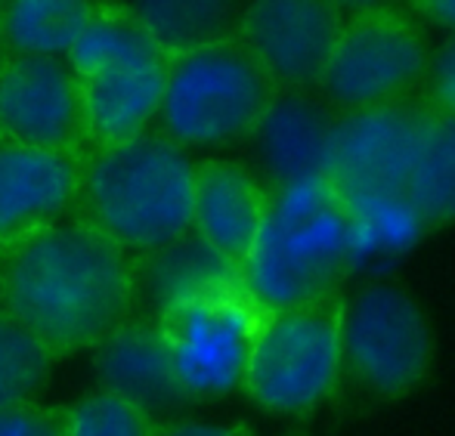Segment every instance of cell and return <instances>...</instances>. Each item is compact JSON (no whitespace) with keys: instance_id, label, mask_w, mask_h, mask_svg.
<instances>
[{"instance_id":"obj_5","label":"cell","mask_w":455,"mask_h":436,"mask_svg":"<svg viewBox=\"0 0 455 436\" xmlns=\"http://www.w3.org/2000/svg\"><path fill=\"white\" fill-rule=\"evenodd\" d=\"M275 87L233 37L171 56L158 133L177 146H214L251 137Z\"/></svg>"},{"instance_id":"obj_16","label":"cell","mask_w":455,"mask_h":436,"mask_svg":"<svg viewBox=\"0 0 455 436\" xmlns=\"http://www.w3.org/2000/svg\"><path fill=\"white\" fill-rule=\"evenodd\" d=\"M335 118L307 90H275L251 139L258 143L267 189H279L300 179L325 177Z\"/></svg>"},{"instance_id":"obj_11","label":"cell","mask_w":455,"mask_h":436,"mask_svg":"<svg viewBox=\"0 0 455 436\" xmlns=\"http://www.w3.org/2000/svg\"><path fill=\"white\" fill-rule=\"evenodd\" d=\"M427 108L431 106L396 99L338 115L325 168V179L335 186L338 195L406 192Z\"/></svg>"},{"instance_id":"obj_9","label":"cell","mask_w":455,"mask_h":436,"mask_svg":"<svg viewBox=\"0 0 455 436\" xmlns=\"http://www.w3.org/2000/svg\"><path fill=\"white\" fill-rule=\"evenodd\" d=\"M341 353L371 393L403 396L431 369L434 335L403 288L375 281L341 304Z\"/></svg>"},{"instance_id":"obj_14","label":"cell","mask_w":455,"mask_h":436,"mask_svg":"<svg viewBox=\"0 0 455 436\" xmlns=\"http://www.w3.org/2000/svg\"><path fill=\"white\" fill-rule=\"evenodd\" d=\"M93 371L100 390L140 406L156 421L174 418L189 400L177 387L158 322L143 313L127 316L93 347Z\"/></svg>"},{"instance_id":"obj_15","label":"cell","mask_w":455,"mask_h":436,"mask_svg":"<svg viewBox=\"0 0 455 436\" xmlns=\"http://www.w3.org/2000/svg\"><path fill=\"white\" fill-rule=\"evenodd\" d=\"M267 214V186L248 168L223 158L196 164L192 233L235 269L248 260Z\"/></svg>"},{"instance_id":"obj_6","label":"cell","mask_w":455,"mask_h":436,"mask_svg":"<svg viewBox=\"0 0 455 436\" xmlns=\"http://www.w3.org/2000/svg\"><path fill=\"white\" fill-rule=\"evenodd\" d=\"M264 316L242 275L158 313V331L186 400H217L242 387Z\"/></svg>"},{"instance_id":"obj_1","label":"cell","mask_w":455,"mask_h":436,"mask_svg":"<svg viewBox=\"0 0 455 436\" xmlns=\"http://www.w3.org/2000/svg\"><path fill=\"white\" fill-rule=\"evenodd\" d=\"M0 306L56 359L93 350L133 316V258L72 214L0 251Z\"/></svg>"},{"instance_id":"obj_21","label":"cell","mask_w":455,"mask_h":436,"mask_svg":"<svg viewBox=\"0 0 455 436\" xmlns=\"http://www.w3.org/2000/svg\"><path fill=\"white\" fill-rule=\"evenodd\" d=\"M124 6L168 59L233 37L242 12V6L220 4V0H149V4Z\"/></svg>"},{"instance_id":"obj_24","label":"cell","mask_w":455,"mask_h":436,"mask_svg":"<svg viewBox=\"0 0 455 436\" xmlns=\"http://www.w3.org/2000/svg\"><path fill=\"white\" fill-rule=\"evenodd\" d=\"M0 436H66V408L44 402L0 406Z\"/></svg>"},{"instance_id":"obj_22","label":"cell","mask_w":455,"mask_h":436,"mask_svg":"<svg viewBox=\"0 0 455 436\" xmlns=\"http://www.w3.org/2000/svg\"><path fill=\"white\" fill-rule=\"evenodd\" d=\"M56 362L53 350L0 306V406L35 402Z\"/></svg>"},{"instance_id":"obj_2","label":"cell","mask_w":455,"mask_h":436,"mask_svg":"<svg viewBox=\"0 0 455 436\" xmlns=\"http://www.w3.org/2000/svg\"><path fill=\"white\" fill-rule=\"evenodd\" d=\"M192 186L196 164L186 149L152 127L81 155L75 214L137 258L189 233Z\"/></svg>"},{"instance_id":"obj_12","label":"cell","mask_w":455,"mask_h":436,"mask_svg":"<svg viewBox=\"0 0 455 436\" xmlns=\"http://www.w3.org/2000/svg\"><path fill=\"white\" fill-rule=\"evenodd\" d=\"M0 139L84 155L81 93L66 59L6 56L0 62Z\"/></svg>"},{"instance_id":"obj_20","label":"cell","mask_w":455,"mask_h":436,"mask_svg":"<svg viewBox=\"0 0 455 436\" xmlns=\"http://www.w3.org/2000/svg\"><path fill=\"white\" fill-rule=\"evenodd\" d=\"M406 195L425 226L455 220V115L427 108L406 177Z\"/></svg>"},{"instance_id":"obj_28","label":"cell","mask_w":455,"mask_h":436,"mask_svg":"<svg viewBox=\"0 0 455 436\" xmlns=\"http://www.w3.org/2000/svg\"><path fill=\"white\" fill-rule=\"evenodd\" d=\"M6 56H10V53H6V41H4V28H0V62H4V59H6Z\"/></svg>"},{"instance_id":"obj_26","label":"cell","mask_w":455,"mask_h":436,"mask_svg":"<svg viewBox=\"0 0 455 436\" xmlns=\"http://www.w3.org/2000/svg\"><path fill=\"white\" fill-rule=\"evenodd\" d=\"M431 93L434 108L455 115V35L443 44L437 59L431 62Z\"/></svg>"},{"instance_id":"obj_27","label":"cell","mask_w":455,"mask_h":436,"mask_svg":"<svg viewBox=\"0 0 455 436\" xmlns=\"http://www.w3.org/2000/svg\"><path fill=\"white\" fill-rule=\"evenodd\" d=\"M419 10L425 12V16L440 19V22H446L450 28H455V0H437V4H421Z\"/></svg>"},{"instance_id":"obj_4","label":"cell","mask_w":455,"mask_h":436,"mask_svg":"<svg viewBox=\"0 0 455 436\" xmlns=\"http://www.w3.org/2000/svg\"><path fill=\"white\" fill-rule=\"evenodd\" d=\"M81 93L87 149L127 143L158 121L168 56L124 4H100L66 56Z\"/></svg>"},{"instance_id":"obj_7","label":"cell","mask_w":455,"mask_h":436,"mask_svg":"<svg viewBox=\"0 0 455 436\" xmlns=\"http://www.w3.org/2000/svg\"><path fill=\"white\" fill-rule=\"evenodd\" d=\"M344 297L267 313L242 390L270 412H307L331 393L344 369Z\"/></svg>"},{"instance_id":"obj_8","label":"cell","mask_w":455,"mask_h":436,"mask_svg":"<svg viewBox=\"0 0 455 436\" xmlns=\"http://www.w3.org/2000/svg\"><path fill=\"white\" fill-rule=\"evenodd\" d=\"M431 66L412 19L387 6H354L344 19L319 87L347 112L396 102Z\"/></svg>"},{"instance_id":"obj_13","label":"cell","mask_w":455,"mask_h":436,"mask_svg":"<svg viewBox=\"0 0 455 436\" xmlns=\"http://www.w3.org/2000/svg\"><path fill=\"white\" fill-rule=\"evenodd\" d=\"M81 155L0 139V251L75 214Z\"/></svg>"},{"instance_id":"obj_23","label":"cell","mask_w":455,"mask_h":436,"mask_svg":"<svg viewBox=\"0 0 455 436\" xmlns=\"http://www.w3.org/2000/svg\"><path fill=\"white\" fill-rule=\"evenodd\" d=\"M158 421L106 390H91L66 406V436H152Z\"/></svg>"},{"instance_id":"obj_25","label":"cell","mask_w":455,"mask_h":436,"mask_svg":"<svg viewBox=\"0 0 455 436\" xmlns=\"http://www.w3.org/2000/svg\"><path fill=\"white\" fill-rule=\"evenodd\" d=\"M152 436H254L242 421H202V418H164Z\"/></svg>"},{"instance_id":"obj_29","label":"cell","mask_w":455,"mask_h":436,"mask_svg":"<svg viewBox=\"0 0 455 436\" xmlns=\"http://www.w3.org/2000/svg\"><path fill=\"white\" fill-rule=\"evenodd\" d=\"M288 436H300V433H288Z\"/></svg>"},{"instance_id":"obj_3","label":"cell","mask_w":455,"mask_h":436,"mask_svg":"<svg viewBox=\"0 0 455 436\" xmlns=\"http://www.w3.org/2000/svg\"><path fill=\"white\" fill-rule=\"evenodd\" d=\"M242 285L264 313L335 297L350 275V220L325 177L267 189V214Z\"/></svg>"},{"instance_id":"obj_19","label":"cell","mask_w":455,"mask_h":436,"mask_svg":"<svg viewBox=\"0 0 455 436\" xmlns=\"http://www.w3.org/2000/svg\"><path fill=\"white\" fill-rule=\"evenodd\" d=\"M96 6L84 0H10L0 4V28H4L10 56H41V59H66L78 37L93 22Z\"/></svg>"},{"instance_id":"obj_17","label":"cell","mask_w":455,"mask_h":436,"mask_svg":"<svg viewBox=\"0 0 455 436\" xmlns=\"http://www.w3.org/2000/svg\"><path fill=\"white\" fill-rule=\"evenodd\" d=\"M235 279L239 269L189 229L180 239L133 258V288H137L133 313L156 319L168 306Z\"/></svg>"},{"instance_id":"obj_18","label":"cell","mask_w":455,"mask_h":436,"mask_svg":"<svg viewBox=\"0 0 455 436\" xmlns=\"http://www.w3.org/2000/svg\"><path fill=\"white\" fill-rule=\"evenodd\" d=\"M350 220V273L384 269L425 235V220L406 192L341 195Z\"/></svg>"},{"instance_id":"obj_10","label":"cell","mask_w":455,"mask_h":436,"mask_svg":"<svg viewBox=\"0 0 455 436\" xmlns=\"http://www.w3.org/2000/svg\"><path fill=\"white\" fill-rule=\"evenodd\" d=\"M344 19L347 10L329 0H260L242 6L235 41L275 90H307L323 81Z\"/></svg>"}]
</instances>
